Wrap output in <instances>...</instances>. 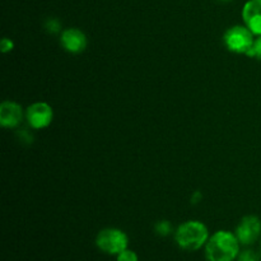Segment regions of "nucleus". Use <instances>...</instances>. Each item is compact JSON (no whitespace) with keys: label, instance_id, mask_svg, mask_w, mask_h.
Segmentation results:
<instances>
[{"label":"nucleus","instance_id":"11","mask_svg":"<svg viewBox=\"0 0 261 261\" xmlns=\"http://www.w3.org/2000/svg\"><path fill=\"white\" fill-rule=\"evenodd\" d=\"M237 261H260V255L251 249H246L240 251Z\"/></svg>","mask_w":261,"mask_h":261},{"label":"nucleus","instance_id":"13","mask_svg":"<svg viewBox=\"0 0 261 261\" xmlns=\"http://www.w3.org/2000/svg\"><path fill=\"white\" fill-rule=\"evenodd\" d=\"M60 28H61V24L60 22H59V19H56V18H48L47 20L45 22V30L47 31L48 33H58L60 32Z\"/></svg>","mask_w":261,"mask_h":261},{"label":"nucleus","instance_id":"5","mask_svg":"<svg viewBox=\"0 0 261 261\" xmlns=\"http://www.w3.org/2000/svg\"><path fill=\"white\" fill-rule=\"evenodd\" d=\"M236 236L240 244L250 246L261 236V221L256 216H246L241 219L236 228Z\"/></svg>","mask_w":261,"mask_h":261},{"label":"nucleus","instance_id":"15","mask_svg":"<svg viewBox=\"0 0 261 261\" xmlns=\"http://www.w3.org/2000/svg\"><path fill=\"white\" fill-rule=\"evenodd\" d=\"M13 47H14V43H13V41L10 40V38H7L4 37L2 40V43H0V48H2V53H9V51L13 50Z\"/></svg>","mask_w":261,"mask_h":261},{"label":"nucleus","instance_id":"14","mask_svg":"<svg viewBox=\"0 0 261 261\" xmlns=\"http://www.w3.org/2000/svg\"><path fill=\"white\" fill-rule=\"evenodd\" d=\"M117 261H139V257H138L137 252L126 249L117 255Z\"/></svg>","mask_w":261,"mask_h":261},{"label":"nucleus","instance_id":"6","mask_svg":"<svg viewBox=\"0 0 261 261\" xmlns=\"http://www.w3.org/2000/svg\"><path fill=\"white\" fill-rule=\"evenodd\" d=\"M28 124L33 129H45L51 124L54 117L53 109L46 102H36L31 105L25 112Z\"/></svg>","mask_w":261,"mask_h":261},{"label":"nucleus","instance_id":"7","mask_svg":"<svg viewBox=\"0 0 261 261\" xmlns=\"http://www.w3.org/2000/svg\"><path fill=\"white\" fill-rule=\"evenodd\" d=\"M61 46L70 54H81L87 47V36L78 28H66L61 32Z\"/></svg>","mask_w":261,"mask_h":261},{"label":"nucleus","instance_id":"9","mask_svg":"<svg viewBox=\"0 0 261 261\" xmlns=\"http://www.w3.org/2000/svg\"><path fill=\"white\" fill-rule=\"evenodd\" d=\"M23 111L22 106L17 102L4 101L0 105V125L3 127L13 129L22 122Z\"/></svg>","mask_w":261,"mask_h":261},{"label":"nucleus","instance_id":"8","mask_svg":"<svg viewBox=\"0 0 261 261\" xmlns=\"http://www.w3.org/2000/svg\"><path fill=\"white\" fill-rule=\"evenodd\" d=\"M242 19L255 36H261V0H249L245 3Z\"/></svg>","mask_w":261,"mask_h":261},{"label":"nucleus","instance_id":"1","mask_svg":"<svg viewBox=\"0 0 261 261\" xmlns=\"http://www.w3.org/2000/svg\"><path fill=\"white\" fill-rule=\"evenodd\" d=\"M240 254V241L236 233L218 231L209 237L205 245L208 261H234Z\"/></svg>","mask_w":261,"mask_h":261},{"label":"nucleus","instance_id":"10","mask_svg":"<svg viewBox=\"0 0 261 261\" xmlns=\"http://www.w3.org/2000/svg\"><path fill=\"white\" fill-rule=\"evenodd\" d=\"M154 231L158 236L167 237L172 233V224L170 221H160L155 223Z\"/></svg>","mask_w":261,"mask_h":261},{"label":"nucleus","instance_id":"17","mask_svg":"<svg viewBox=\"0 0 261 261\" xmlns=\"http://www.w3.org/2000/svg\"><path fill=\"white\" fill-rule=\"evenodd\" d=\"M219 2H222V3H228V2H231V0H219Z\"/></svg>","mask_w":261,"mask_h":261},{"label":"nucleus","instance_id":"16","mask_svg":"<svg viewBox=\"0 0 261 261\" xmlns=\"http://www.w3.org/2000/svg\"><path fill=\"white\" fill-rule=\"evenodd\" d=\"M201 198V194L199 193V191H196L195 195L193 196V203H198V199Z\"/></svg>","mask_w":261,"mask_h":261},{"label":"nucleus","instance_id":"2","mask_svg":"<svg viewBox=\"0 0 261 261\" xmlns=\"http://www.w3.org/2000/svg\"><path fill=\"white\" fill-rule=\"evenodd\" d=\"M175 240L180 249L185 251H196L208 242V227L199 221H188L177 227Z\"/></svg>","mask_w":261,"mask_h":261},{"label":"nucleus","instance_id":"3","mask_svg":"<svg viewBox=\"0 0 261 261\" xmlns=\"http://www.w3.org/2000/svg\"><path fill=\"white\" fill-rule=\"evenodd\" d=\"M96 245L106 254L119 255L129 246V237L119 228H105L97 234Z\"/></svg>","mask_w":261,"mask_h":261},{"label":"nucleus","instance_id":"4","mask_svg":"<svg viewBox=\"0 0 261 261\" xmlns=\"http://www.w3.org/2000/svg\"><path fill=\"white\" fill-rule=\"evenodd\" d=\"M254 33L246 25H233L226 31L223 41L226 47L232 53L247 55L254 45Z\"/></svg>","mask_w":261,"mask_h":261},{"label":"nucleus","instance_id":"18","mask_svg":"<svg viewBox=\"0 0 261 261\" xmlns=\"http://www.w3.org/2000/svg\"><path fill=\"white\" fill-rule=\"evenodd\" d=\"M260 246H261V244H260Z\"/></svg>","mask_w":261,"mask_h":261},{"label":"nucleus","instance_id":"12","mask_svg":"<svg viewBox=\"0 0 261 261\" xmlns=\"http://www.w3.org/2000/svg\"><path fill=\"white\" fill-rule=\"evenodd\" d=\"M249 58H255L257 60H261V36H257V38H255L254 45H252L251 50L247 53Z\"/></svg>","mask_w":261,"mask_h":261}]
</instances>
